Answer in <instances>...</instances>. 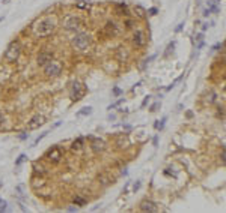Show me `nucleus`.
I'll use <instances>...</instances> for the list:
<instances>
[{"label": "nucleus", "instance_id": "f257e3e1", "mask_svg": "<svg viewBox=\"0 0 226 213\" xmlns=\"http://www.w3.org/2000/svg\"><path fill=\"white\" fill-rule=\"evenodd\" d=\"M54 27H56L54 20L44 18V20H39L38 23H35L33 33L36 35V36H47V35H50L51 32L54 30Z\"/></svg>", "mask_w": 226, "mask_h": 213}, {"label": "nucleus", "instance_id": "f03ea898", "mask_svg": "<svg viewBox=\"0 0 226 213\" xmlns=\"http://www.w3.org/2000/svg\"><path fill=\"white\" fill-rule=\"evenodd\" d=\"M20 53H21V45H20V42L14 41V42L9 44V47L6 48V51H5V59L12 63V62H15L17 59L20 57Z\"/></svg>", "mask_w": 226, "mask_h": 213}, {"label": "nucleus", "instance_id": "7ed1b4c3", "mask_svg": "<svg viewBox=\"0 0 226 213\" xmlns=\"http://www.w3.org/2000/svg\"><path fill=\"white\" fill-rule=\"evenodd\" d=\"M89 44H91V39H89V35L86 33H77L73 38V45L77 50H86L89 47Z\"/></svg>", "mask_w": 226, "mask_h": 213}, {"label": "nucleus", "instance_id": "20e7f679", "mask_svg": "<svg viewBox=\"0 0 226 213\" xmlns=\"http://www.w3.org/2000/svg\"><path fill=\"white\" fill-rule=\"evenodd\" d=\"M84 93H86V90L83 89V86L79 81H74L73 87H71V99L73 101H80L84 96Z\"/></svg>", "mask_w": 226, "mask_h": 213}, {"label": "nucleus", "instance_id": "39448f33", "mask_svg": "<svg viewBox=\"0 0 226 213\" xmlns=\"http://www.w3.org/2000/svg\"><path fill=\"white\" fill-rule=\"evenodd\" d=\"M60 72H62V66H60V63H56V62L50 60L45 65V74L48 77H57Z\"/></svg>", "mask_w": 226, "mask_h": 213}, {"label": "nucleus", "instance_id": "423d86ee", "mask_svg": "<svg viewBox=\"0 0 226 213\" xmlns=\"http://www.w3.org/2000/svg\"><path fill=\"white\" fill-rule=\"evenodd\" d=\"M62 150H60L57 146H54V147H51L48 152H47V158H48V161L50 162H53V164H57L60 159H62Z\"/></svg>", "mask_w": 226, "mask_h": 213}, {"label": "nucleus", "instance_id": "0eeeda50", "mask_svg": "<svg viewBox=\"0 0 226 213\" xmlns=\"http://www.w3.org/2000/svg\"><path fill=\"white\" fill-rule=\"evenodd\" d=\"M44 122H45L44 116H39V114H36V116H33V117L27 122V129H30V131L38 129L39 126L44 125Z\"/></svg>", "mask_w": 226, "mask_h": 213}, {"label": "nucleus", "instance_id": "6e6552de", "mask_svg": "<svg viewBox=\"0 0 226 213\" xmlns=\"http://www.w3.org/2000/svg\"><path fill=\"white\" fill-rule=\"evenodd\" d=\"M82 27V21L80 18H75V17H69L65 20V29L66 30H79Z\"/></svg>", "mask_w": 226, "mask_h": 213}, {"label": "nucleus", "instance_id": "1a4fd4ad", "mask_svg": "<svg viewBox=\"0 0 226 213\" xmlns=\"http://www.w3.org/2000/svg\"><path fill=\"white\" fill-rule=\"evenodd\" d=\"M145 42H146V39H145V35H143V32H140V30H137V32H134V35H133V44L136 47H143L145 45Z\"/></svg>", "mask_w": 226, "mask_h": 213}, {"label": "nucleus", "instance_id": "9d476101", "mask_svg": "<svg viewBox=\"0 0 226 213\" xmlns=\"http://www.w3.org/2000/svg\"><path fill=\"white\" fill-rule=\"evenodd\" d=\"M140 210L142 212H157L158 209H157V204L155 203H152L149 200H143L140 203Z\"/></svg>", "mask_w": 226, "mask_h": 213}, {"label": "nucleus", "instance_id": "9b49d317", "mask_svg": "<svg viewBox=\"0 0 226 213\" xmlns=\"http://www.w3.org/2000/svg\"><path fill=\"white\" fill-rule=\"evenodd\" d=\"M51 59H53V54H51V53H48V51H42L41 54L38 56V65H39V66H45Z\"/></svg>", "mask_w": 226, "mask_h": 213}, {"label": "nucleus", "instance_id": "f8f14e48", "mask_svg": "<svg viewBox=\"0 0 226 213\" xmlns=\"http://www.w3.org/2000/svg\"><path fill=\"white\" fill-rule=\"evenodd\" d=\"M89 140H91V143H92V150L93 152H103L104 150V141L103 140H100V138H92V137H89Z\"/></svg>", "mask_w": 226, "mask_h": 213}, {"label": "nucleus", "instance_id": "ddd939ff", "mask_svg": "<svg viewBox=\"0 0 226 213\" xmlns=\"http://www.w3.org/2000/svg\"><path fill=\"white\" fill-rule=\"evenodd\" d=\"M106 32H107V35H116L118 33V27H116V24L115 23H112V21H109L107 24H106Z\"/></svg>", "mask_w": 226, "mask_h": 213}, {"label": "nucleus", "instance_id": "4468645a", "mask_svg": "<svg viewBox=\"0 0 226 213\" xmlns=\"http://www.w3.org/2000/svg\"><path fill=\"white\" fill-rule=\"evenodd\" d=\"M82 146H83V138L82 137H79L77 140H74V143H73V150H80L82 149Z\"/></svg>", "mask_w": 226, "mask_h": 213}, {"label": "nucleus", "instance_id": "2eb2a0df", "mask_svg": "<svg viewBox=\"0 0 226 213\" xmlns=\"http://www.w3.org/2000/svg\"><path fill=\"white\" fill-rule=\"evenodd\" d=\"M89 114H92V108L91 106H86V108H82L77 113V116H89Z\"/></svg>", "mask_w": 226, "mask_h": 213}, {"label": "nucleus", "instance_id": "dca6fc26", "mask_svg": "<svg viewBox=\"0 0 226 213\" xmlns=\"http://www.w3.org/2000/svg\"><path fill=\"white\" fill-rule=\"evenodd\" d=\"M33 170H35V173H36V174H44L45 173L44 171V167H42L41 164H38V162L33 164Z\"/></svg>", "mask_w": 226, "mask_h": 213}, {"label": "nucleus", "instance_id": "f3484780", "mask_svg": "<svg viewBox=\"0 0 226 213\" xmlns=\"http://www.w3.org/2000/svg\"><path fill=\"white\" fill-rule=\"evenodd\" d=\"M74 204L75 206H86V200L83 197H79V195H77V197H74Z\"/></svg>", "mask_w": 226, "mask_h": 213}, {"label": "nucleus", "instance_id": "a211bd4d", "mask_svg": "<svg viewBox=\"0 0 226 213\" xmlns=\"http://www.w3.org/2000/svg\"><path fill=\"white\" fill-rule=\"evenodd\" d=\"M125 11H127V5H125V3H119V5L116 6V12H118V15L125 14Z\"/></svg>", "mask_w": 226, "mask_h": 213}, {"label": "nucleus", "instance_id": "6ab92c4d", "mask_svg": "<svg viewBox=\"0 0 226 213\" xmlns=\"http://www.w3.org/2000/svg\"><path fill=\"white\" fill-rule=\"evenodd\" d=\"M77 5V8H80V9H89V2H83V0H79V2L75 3Z\"/></svg>", "mask_w": 226, "mask_h": 213}, {"label": "nucleus", "instance_id": "aec40b11", "mask_svg": "<svg viewBox=\"0 0 226 213\" xmlns=\"http://www.w3.org/2000/svg\"><path fill=\"white\" fill-rule=\"evenodd\" d=\"M196 41H197V48H201V47L204 45V35L199 33L197 36H196Z\"/></svg>", "mask_w": 226, "mask_h": 213}, {"label": "nucleus", "instance_id": "412c9836", "mask_svg": "<svg viewBox=\"0 0 226 213\" xmlns=\"http://www.w3.org/2000/svg\"><path fill=\"white\" fill-rule=\"evenodd\" d=\"M134 11L137 12L139 17H145V9H143L142 6H136V8H134Z\"/></svg>", "mask_w": 226, "mask_h": 213}, {"label": "nucleus", "instance_id": "4be33fe9", "mask_svg": "<svg viewBox=\"0 0 226 213\" xmlns=\"http://www.w3.org/2000/svg\"><path fill=\"white\" fill-rule=\"evenodd\" d=\"M6 206H8V204H6V201L0 198V212H5V210H6Z\"/></svg>", "mask_w": 226, "mask_h": 213}, {"label": "nucleus", "instance_id": "5701e85b", "mask_svg": "<svg viewBox=\"0 0 226 213\" xmlns=\"http://www.w3.org/2000/svg\"><path fill=\"white\" fill-rule=\"evenodd\" d=\"M148 14H149V15H157L158 9H157V8H149V9H148Z\"/></svg>", "mask_w": 226, "mask_h": 213}, {"label": "nucleus", "instance_id": "b1692460", "mask_svg": "<svg viewBox=\"0 0 226 213\" xmlns=\"http://www.w3.org/2000/svg\"><path fill=\"white\" fill-rule=\"evenodd\" d=\"M113 95H115V96H121V95H122V90H121L119 87H113Z\"/></svg>", "mask_w": 226, "mask_h": 213}, {"label": "nucleus", "instance_id": "393cba45", "mask_svg": "<svg viewBox=\"0 0 226 213\" xmlns=\"http://www.w3.org/2000/svg\"><path fill=\"white\" fill-rule=\"evenodd\" d=\"M24 159H26V155H20V156H18V159L15 161V165H20V164L24 161Z\"/></svg>", "mask_w": 226, "mask_h": 213}, {"label": "nucleus", "instance_id": "a878e982", "mask_svg": "<svg viewBox=\"0 0 226 213\" xmlns=\"http://www.w3.org/2000/svg\"><path fill=\"white\" fill-rule=\"evenodd\" d=\"M173 48H175V42L172 41V42L169 44V47H167V51H166V54H169L170 51H173Z\"/></svg>", "mask_w": 226, "mask_h": 213}, {"label": "nucleus", "instance_id": "bb28decb", "mask_svg": "<svg viewBox=\"0 0 226 213\" xmlns=\"http://www.w3.org/2000/svg\"><path fill=\"white\" fill-rule=\"evenodd\" d=\"M122 102H124V99H119L118 102H115V104H112V105L109 106V108H107V110H112V108H115V106H118V105H121V104H122Z\"/></svg>", "mask_w": 226, "mask_h": 213}, {"label": "nucleus", "instance_id": "cd10ccee", "mask_svg": "<svg viewBox=\"0 0 226 213\" xmlns=\"http://www.w3.org/2000/svg\"><path fill=\"white\" fill-rule=\"evenodd\" d=\"M158 108H160V102H155V104L151 106V110H149V111H152V113H154V111H157Z\"/></svg>", "mask_w": 226, "mask_h": 213}, {"label": "nucleus", "instance_id": "c85d7f7f", "mask_svg": "<svg viewBox=\"0 0 226 213\" xmlns=\"http://www.w3.org/2000/svg\"><path fill=\"white\" fill-rule=\"evenodd\" d=\"M47 134H48V132H44V134H42V135H39L36 140H35V144H38V143H39V141H41L42 138H45V137H47Z\"/></svg>", "mask_w": 226, "mask_h": 213}, {"label": "nucleus", "instance_id": "c756f323", "mask_svg": "<svg viewBox=\"0 0 226 213\" xmlns=\"http://www.w3.org/2000/svg\"><path fill=\"white\" fill-rule=\"evenodd\" d=\"M139 189H140V182H136L134 186H133V191L136 192V191H139Z\"/></svg>", "mask_w": 226, "mask_h": 213}, {"label": "nucleus", "instance_id": "7c9ffc66", "mask_svg": "<svg viewBox=\"0 0 226 213\" xmlns=\"http://www.w3.org/2000/svg\"><path fill=\"white\" fill-rule=\"evenodd\" d=\"M125 26H127V29H131V27H133V21H131V20H127Z\"/></svg>", "mask_w": 226, "mask_h": 213}, {"label": "nucleus", "instance_id": "2f4dec72", "mask_svg": "<svg viewBox=\"0 0 226 213\" xmlns=\"http://www.w3.org/2000/svg\"><path fill=\"white\" fill-rule=\"evenodd\" d=\"M182 27H184V23H179V24H178V27L175 29V32H181V30H182Z\"/></svg>", "mask_w": 226, "mask_h": 213}, {"label": "nucleus", "instance_id": "473e14b6", "mask_svg": "<svg viewBox=\"0 0 226 213\" xmlns=\"http://www.w3.org/2000/svg\"><path fill=\"white\" fill-rule=\"evenodd\" d=\"M210 14H211V9H208V8H206V9L204 11V17H208Z\"/></svg>", "mask_w": 226, "mask_h": 213}, {"label": "nucleus", "instance_id": "72a5a7b5", "mask_svg": "<svg viewBox=\"0 0 226 213\" xmlns=\"http://www.w3.org/2000/svg\"><path fill=\"white\" fill-rule=\"evenodd\" d=\"M223 47V44H216V45L213 47V50H219V48H222Z\"/></svg>", "mask_w": 226, "mask_h": 213}, {"label": "nucleus", "instance_id": "f704fd0d", "mask_svg": "<svg viewBox=\"0 0 226 213\" xmlns=\"http://www.w3.org/2000/svg\"><path fill=\"white\" fill-rule=\"evenodd\" d=\"M148 101H149V96H146V98H145V101L142 102V106H145V105L148 104Z\"/></svg>", "mask_w": 226, "mask_h": 213}, {"label": "nucleus", "instance_id": "c9c22d12", "mask_svg": "<svg viewBox=\"0 0 226 213\" xmlns=\"http://www.w3.org/2000/svg\"><path fill=\"white\" fill-rule=\"evenodd\" d=\"M27 137H29V134H23V135H20V138H21V140H26Z\"/></svg>", "mask_w": 226, "mask_h": 213}, {"label": "nucleus", "instance_id": "e433bc0d", "mask_svg": "<svg viewBox=\"0 0 226 213\" xmlns=\"http://www.w3.org/2000/svg\"><path fill=\"white\" fill-rule=\"evenodd\" d=\"M222 162H225V150L222 152Z\"/></svg>", "mask_w": 226, "mask_h": 213}, {"label": "nucleus", "instance_id": "4c0bfd02", "mask_svg": "<svg viewBox=\"0 0 226 213\" xmlns=\"http://www.w3.org/2000/svg\"><path fill=\"white\" fill-rule=\"evenodd\" d=\"M2 123H3V116L0 114V126H2Z\"/></svg>", "mask_w": 226, "mask_h": 213}, {"label": "nucleus", "instance_id": "58836bf2", "mask_svg": "<svg viewBox=\"0 0 226 213\" xmlns=\"http://www.w3.org/2000/svg\"><path fill=\"white\" fill-rule=\"evenodd\" d=\"M196 3H197V5H199V3H201V0H196Z\"/></svg>", "mask_w": 226, "mask_h": 213}, {"label": "nucleus", "instance_id": "ea45409f", "mask_svg": "<svg viewBox=\"0 0 226 213\" xmlns=\"http://www.w3.org/2000/svg\"><path fill=\"white\" fill-rule=\"evenodd\" d=\"M0 186H2V183H0Z\"/></svg>", "mask_w": 226, "mask_h": 213}, {"label": "nucleus", "instance_id": "a19ab883", "mask_svg": "<svg viewBox=\"0 0 226 213\" xmlns=\"http://www.w3.org/2000/svg\"><path fill=\"white\" fill-rule=\"evenodd\" d=\"M88 2H89V0H88Z\"/></svg>", "mask_w": 226, "mask_h": 213}]
</instances>
